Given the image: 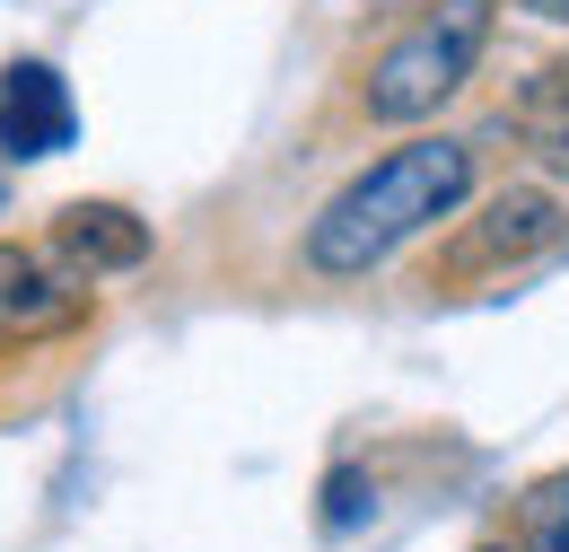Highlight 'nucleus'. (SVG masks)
I'll list each match as a JSON object with an SVG mask.
<instances>
[{
  "label": "nucleus",
  "mask_w": 569,
  "mask_h": 552,
  "mask_svg": "<svg viewBox=\"0 0 569 552\" xmlns=\"http://www.w3.org/2000/svg\"><path fill=\"white\" fill-rule=\"evenodd\" d=\"M368 509H377V483L342 465V474L325 483V535H351V526H359V518H368Z\"/></svg>",
  "instance_id": "6e6552de"
},
{
  "label": "nucleus",
  "mask_w": 569,
  "mask_h": 552,
  "mask_svg": "<svg viewBox=\"0 0 569 552\" xmlns=\"http://www.w3.org/2000/svg\"><path fill=\"white\" fill-rule=\"evenodd\" d=\"M79 106L53 62H9L0 70V158H53L71 149Z\"/></svg>",
  "instance_id": "39448f33"
},
{
  "label": "nucleus",
  "mask_w": 569,
  "mask_h": 552,
  "mask_svg": "<svg viewBox=\"0 0 569 552\" xmlns=\"http://www.w3.org/2000/svg\"><path fill=\"white\" fill-rule=\"evenodd\" d=\"M473 552H517V544H473Z\"/></svg>",
  "instance_id": "9b49d317"
},
{
  "label": "nucleus",
  "mask_w": 569,
  "mask_h": 552,
  "mask_svg": "<svg viewBox=\"0 0 569 552\" xmlns=\"http://www.w3.org/2000/svg\"><path fill=\"white\" fill-rule=\"evenodd\" d=\"M482 45H491V0H429L421 18L368 62V124H429L447 97H465V79L482 70Z\"/></svg>",
  "instance_id": "f03ea898"
},
{
  "label": "nucleus",
  "mask_w": 569,
  "mask_h": 552,
  "mask_svg": "<svg viewBox=\"0 0 569 552\" xmlns=\"http://www.w3.org/2000/svg\"><path fill=\"white\" fill-rule=\"evenodd\" d=\"M53 255H62L79 280L141 273L149 264V219L132 203H62L53 210Z\"/></svg>",
  "instance_id": "423d86ee"
},
{
  "label": "nucleus",
  "mask_w": 569,
  "mask_h": 552,
  "mask_svg": "<svg viewBox=\"0 0 569 552\" xmlns=\"http://www.w3.org/2000/svg\"><path fill=\"white\" fill-rule=\"evenodd\" d=\"M526 18H543V27H569V0H517Z\"/></svg>",
  "instance_id": "9d476101"
},
{
  "label": "nucleus",
  "mask_w": 569,
  "mask_h": 552,
  "mask_svg": "<svg viewBox=\"0 0 569 552\" xmlns=\"http://www.w3.org/2000/svg\"><path fill=\"white\" fill-rule=\"evenodd\" d=\"M569 237V203L552 185H508L482 203V219H465V237L447 246V280H491V273H517V264H535V255H552Z\"/></svg>",
  "instance_id": "7ed1b4c3"
},
{
  "label": "nucleus",
  "mask_w": 569,
  "mask_h": 552,
  "mask_svg": "<svg viewBox=\"0 0 569 552\" xmlns=\"http://www.w3.org/2000/svg\"><path fill=\"white\" fill-rule=\"evenodd\" d=\"M473 203V140L456 132H412L403 149L368 158L333 203L307 219V273L316 280H368L386 255H403L438 219Z\"/></svg>",
  "instance_id": "f257e3e1"
},
{
  "label": "nucleus",
  "mask_w": 569,
  "mask_h": 552,
  "mask_svg": "<svg viewBox=\"0 0 569 552\" xmlns=\"http://www.w3.org/2000/svg\"><path fill=\"white\" fill-rule=\"evenodd\" d=\"M88 316V280L53 255V246H18L0 237V351H27Z\"/></svg>",
  "instance_id": "20e7f679"
},
{
  "label": "nucleus",
  "mask_w": 569,
  "mask_h": 552,
  "mask_svg": "<svg viewBox=\"0 0 569 552\" xmlns=\"http://www.w3.org/2000/svg\"><path fill=\"white\" fill-rule=\"evenodd\" d=\"M517 552H569V465L517 500Z\"/></svg>",
  "instance_id": "0eeeda50"
},
{
  "label": "nucleus",
  "mask_w": 569,
  "mask_h": 552,
  "mask_svg": "<svg viewBox=\"0 0 569 552\" xmlns=\"http://www.w3.org/2000/svg\"><path fill=\"white\" fill-rule=\"evenodd\" d=\"M0 210H9V185H0Z\"/></svg>",
  "instance_id": "f8f14e48"
},
{
  "label": "nucleus",
  "mask_w": 569,
  "mask_h": 552,
  "mask_svg": "<svg viewBox=\"0 0 569 552\" xmlns=\"http://www.w3.org/2000/svg\"><path fill=\"white\" fill-rule=\"evenodd\" d=\"M535 106H569V53L543 70V79H535Z\"/></svg>",
  "instance_id": "1a4fd4ad"
}]
</instances>
